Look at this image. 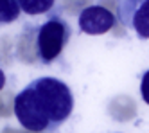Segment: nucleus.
<instances>
[{"instance_id":"nucleus-1","label":"nucleus","mask_w":149,"mask_h":133,"mask_svg":"<svg viewBox=\"0 0 149 133\" xmlns=\"http://www.w3.org/2000/svg\"><path fill=\"white\" fill-rule=\"evenodd\" d=\"M15 115L27 131H56L72 115L74 94L56 77H38L15 97Z\"/></svg>"},{"instance_id":"nucleus-2","label":"nucleus","mask_w":149,"mask_h":133,"mask_svg":"<svg viewBox=\"0 0 149 133\" xmlns=\"http://www.w3.org/2000/svg\"><path fill=\"white\" fill-rule=\"evenodd\" d=\"M72 36L70 25L59 16L49 18L36 31V56L41 63H52L59 58Z\"/></svg>"},{"instance_id":"nucleus-3","label":"nucleus","mask_w":149,"mask_h":133,"mask_svg":"<svg viewBox=\"0 0 149 133\" xmlns=\"http://www.w3.org/2000/svg\"><path fill=\"white\" fill-rule=\"evenodd\" d=\"M120 24L140 40H149V0H124L117 4Z\"/></svg>"},{"instance_id":"nucleus-4","label":"nucleus","mask_w":149,"mask_h":133,"mask_svg":"<svg viewBox=\"0 0 149 133\" xmlns=\"http://www.w3.org/2000/svg\"><path fill=\"white\" fill-rule=\"evenodd\" d=\"M77 24H79L81 32L97 36V34H104V32H108L115 25V16H113L111 11H108L106 7L90 6V7L83 9L81 13H79Z\"/></svg>"},{"instance_id":"nucleus-5","label":"nucleus","mask_w":149,"mask_h":133,"mask_svg":"<svg viewBox=\"0 0 149 133\" xmlns=\"http://www.w3.org/2000/svg\"><path fill=\"white\" fill-rule=\"evenodd\" d=\"M54 7H56L54 0H20V9H22V13H27L31 16L45 15Z\"/></svg>"},{"instance_id":"nucleus-6","label":"nucleus","mask_w":149,"mask_h":133,"mask_svg":"<svg viewBox=\"0 0 149 133\" xmlns=\"http://www.w3.org/2000/svg\"><path fill=\"white\" fill-rule=\"evenodd\" d=\"M22 9H20V2L16 0H0V25L13 24L18 20Z\"/></svg>"},{"instance_id":"nucleus-7","label":"nucleus","mask_w":149,"mask_h":133,"mask_svg":"<svg viewBox=\"0 0 149 133\" xmlns=\"http://www.w3.org/2000/svg\"><path fill=\"white\" fill-rule=\"evenodd\" d=\"M140 94H142V99L149 104V70H146L142 74V81H140Z\"/></svg>"},{"instance_id":"nucleus-8","label":"nucleus","mask_w":149,"mask_h":133,"mask_svg":"<svg viewBox=\"0 0 149 133\" xmlns=\"http://www.w3.org/2000/svg\"><path fill=\"white\" fill-rule=\"evenodd\" d=\"M6 86V74H4V70L0 69V92H2V88Z\"/></svg>"}]
</instances>
